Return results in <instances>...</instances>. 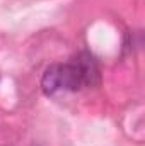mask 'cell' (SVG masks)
Returning a JSON list of instances; mask_svg holds the SVG:
<instances>
[{
	"label": "cell",
	"mask_w": 145,
	"mask_h": 146,
	"mask_svg": "<svg viewBox=\"0 0 145 146\" xmlns=\"http://www.w3.org/2000/svg\"><path fill=\"white\" fill-rule=\"evenodd\" d=\"M58 83L60 90H68V92H77L82 87H85V78L77 61L58 65Z\"/></svg>",
	"instance_id": "cell-1"
},
{
	"label": "cell",
	"mask_w": 145,
	"mask_h": 146,
	"mask_svg": "<svg viewBox=\"0 0 145 146\" xmlns=\"http://www.w3.org/2000/svg\"><path fill=\"white\" fill-rule=\"evenodd\" d=\"M75 61H77V65L80 66V70L84 73L85 85H89V87L96 85L97 80H99V70H97V65H96L94 58L91 54H87V53H82L79 58H75Z\"/></svg>",
	"instance_id": "cell-2"
}]
</instances>
